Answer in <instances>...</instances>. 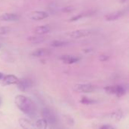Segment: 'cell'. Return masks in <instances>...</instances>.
<instances>
[{
  "mask_svg": "<svg viewBox=\"0 0 129 129\" xmlns=\"http://www.w3.org/2000/svg\"><path fill=\"white\" fill-rule=\"evenodd\" d=\"M81 102H82V104H87V105H88V104H91L94 103V101H91V100H90V99H88V98H83L81 100Z\"/></svg>",
  "mask_w": 129,
  "mask_h": 129,
  "instance_id": "ffe728a7",
  "label": "cell"
},
{
  "mask_svg": "<svg viewBox=\"0 0 129 129\" xmlns=\"http://www.w3.org/2000/svg\"><path fill=\"white\" fill-rule=\"evenodd\" d=\"M82 17V14H79V15L76 16V17H73V18L70 19V21H76V20H79V18H81Z\"/></svg>",
  "mask_w": 129,
  "mask_h": 129,
  "instance_id": "7402d4cb",
  "label": "cell"
},
{
  "mask_svg": "<svg viewBox=\"0 0 129 129\" xmlns=\"http://www.w3.org/2000/svg\"><path fill=\"white\" fill-rule=\"evenodd\" d=\"M0 104H1V100H0Z\"/></svg>",
  "mask_w": 129,
  "mask_h": 129,
  "instance_id": "484cf974",
  "label": "cell"
},
{
  "mask_svg": "<svg viewBox=\"0 0 129 129\" xmlns=\"http://www.w3.org/2000/svg\"><path fill=\"white\" fill-rule=\"evenodd\" d=\"M48 17V14L45 11H35L31 12L29 14V17L31 20H43L45 19Z\"/></svg>",
  "mask_w": 129,
  "mask_h": 129,
  "instance_id": "52a82bcc",
  "label": "cell"
},
{
  "mask_svg": "<svg viewBox=\"0 0 129 129\" xmlns=\"http://www.w3.org/2000/svg\"><path fill=\"white\" fill-rule=\"evenodd\" d=\"M50 54V51L47 48H39L35 50L31 53V55L33 57H43Z\"/></svg>",
  "mask_w": 129,
  "mask_h": 129,
  "instance_id": "4fadbf2b",
  "label": "cell"
},
{
  "mask_svg": "<svg viewBox=\"0 0 129 129\" xmlns=\"http://www.w3.org/2000/svg\"><path fill=\"white\" fill-rule=\"evenodd\" d=\"M60 60H62L64 63L67 64H73L76 63L78 61H79V58L77 57L71 56V55H63L60 57Z\"/></svg>",
  "mask_w": 129,
  "mask_h": 129,
  "instance_id": "30bf717a",
  "label": "cell"
},
{
  "mask_svg": "<svg viewBox=\"0 0 129 129\" xmlns=\"http://www.w3.org/2000/svg\"><path fill=\"white\" fill-rule=\"evenodd\" d=\"M68 44V42H63V41H59V40H55V41H53L51 43V46L52 47H63V46H65Z\"/></svg>",
  "mask_w": 129,
  "mask_h": 129,
  "instance_id": "ac0fdd59",
  "label": "cell"
},
{
  "mask_svg": "<svg viewBox=\"0 0 129 129\" xmlns=\"http://www.w3.org/2000/svg\"><path fill=\"white\" fill-rule=\"evenodd\" d=\"M126 1H127V0H119V2H120L121 3H125Z\"/></svg>",
  "mask_w": 129,
  "mask_h": 129,
  "instance_id": "d4e9b609",
  "label": "cell"
},
{
  "mask_svg": "<svg viewBox=\"0 0 129 129\" xmlns=\"http://www.w3.org/2000/svg\"><path fill=\"white\" fill-rule=\"evenodd\" d=\"M101 128H109V129H111V128H113V126H111V125H103V126H101Z\"/></svg>",
  "mask_w": 129,
  "mask_h": 129,
  "instance_id": "603a6c76",
  "label": "cell"
},
{
  "mask_svg": "<svg viewBox=\"0 0 129 129\" xmlns=\"http://www.w3.org/2000/svg\"><path fill=\"white\" fill-rule=\"evenodd\" d=\"M123 116H124V114L121 110H117L110 114V119L114 121H120L123 119Z\"/></svg>",
  "mask_w": 129,
  "mask_h": 129,
  "instance_id": "5bb4252c",
  "label": "cell"
},
{
  "mask_svg": "<svg viewBox=\"0 0 129 129\" xmlns=\"http://www.w3.org/2000/svg\"><path fill=\"white\" fill-rule=\"evenodd\" d=\"M15 104L17 108L28 116H34L36 111L35 103L31 98L23 94H18L15 97Z\"/></svg>",
  "mask_w": 129,
  "mask_h": 129,
  "instance_id": "6da1fadb",
  "label": "cell"
},
{
  "mask_svg": "<svg viewBox=\"0 0 129 129\" xmlns=\"http://www.w3.org/2000/svg\"><path fill=\"white\" fill-rule=\"evenodd\" d=\"M4 76H5V75H4L3 73H0V81H1V80H2V79H3V77H4Z\"/></svg>",
  "mask_w": 129,
  "mask_h": 129,
  "instance_id": "cb8c5ba5",
  "label": "cell"
},
{
  "mask_svg": "<svg viewBox=\"0 0 129 129\" xmlns=\"http://www.w3.org/2000/svg\"><path fill=\"white\" fill-rule=\"evenodd\" d=\"M99 60H100L101 61H106V60H109V56L104 55V54L101 55V56H99Z\"/></svg>",
  "mask_w": 129,
  "mask_h": 129,
  "instance_id": "44dd1931",
  "label": "cell"
},
{
  "mask_svg": "<svg viewBox=\"0 0 129 129\" xmlns=\"http://www.w3.org/2000/svg\"><path fill=\"white\" fill-rule=\"evenodd\" d=\"M27 40L33 43V44H39L45 41V38L41 37V36H33V37H29Z\"/></svg>",
  "mask_w": 129,
  "mask_h": 129,
  "instance_id": "e0dca14e",
  "label": "cell"
},
{
  "mask_svg": "<svg viewBox=\"0 0 129 129\" xmlns=\"http://www.w3.org/2000/svg\"><path fill=\"white\" fill-rule=\"evenodd\" d=\"M91 33V30L86 29H76V30L70 32L69 33V36L73 39H79V38L88 36Z\"/></svg>",
  "mask_w": 129,
  "mask_h": 129,
  "instance_id": "5b68a950",
  "label": "cell"
},
{
  "mask_svg": "<svg viewBox=\"0 0 129 129\" xmlns=\"http://www.w3.org/2000/svg\"><path fill=\"white\" fill-rule=\"evenodd\" d=\"M41 114H42V118L45 119L48 122V123L51 124V125H54V124L57 123V116L54 114V113L52 110H51L50 109L44 108L42 110Z\"/></svg>",
  "mask_w": 129,
  "mask_h": 129,
  "instance_id": "7a4b0ae2",
  "label": "cell"
},
{
  "mask_svg": "<svg viewBox=\"0 0 129 129\" xmlns=\"http://www.w3.org/2000/svg\"><path fill=\"white\" fill-rule=\"evenodd\" d=\"M48 122L45 119H40L39 120H37L35 123V127L38 128H42V129H45L47 128L48 127Z\"/></svg>",
  "mask_w": 129,
  "mask_h": 129,
  "instance_id": "2e32d148",
  "label": "cell"
},
{
  "mask_svg": "<svg viewBox=\"0 0 129 129\" xmlns=\"http://www.w3.org/2000/svg\"><path fill=\"white\" fill-rule=\"evenodd\" d=\"M11 31V29L7 26H1L0 27V35H5Z\"/></svg>",
  "mask_w": 129,
  "mask_h": 129,
  "instance_id": "d6986e66",
  "label": "cell"
},
{
  "mask_svg": "<svg viewBox=\"0 0 129 129\" xmlns=\"http://www.w3.org/2000/svg\"><path fill=\"white\" fill-rule=\"evenodd\" d=\"M0 47H1V45H0Z\"/></svg>",
  "mask_w": 129,
  "mask_h": 129,
  "instance_id": "4316f807",
  "label": "cell"
},
{
  "mask_svg": "<svg viewBox=\"0 0 129 129\" xmlns=\"http://www.w3.org/2000/svg\"><path fill=\"white\" fill-rule=\"evenodd\" d=\"M18 19L19 17L17 16V14L14 13H5L0 16V20L3 21H17L18 20Z\"/></svg>",
  "mask_w": 129,
  "mask_h": 129,
  "instance_id": "9c48e42d",
  "label": "cell"
},
{
  "mask_svg": "<svg viewBox=\"0 0 129 129\" xmlns=\"http://www.w3.org/2000/svg\"><path fill=\"white\" fill-rule=\"evenodd\" d=\"M74 90L79 93H90L94 91V86L91 84H79L74 86Z\"/></svg>",
  "mask_w": 129,
  "mask_h": 129,
  "instance_id": "277c9868",
  "label": "cell"
},
{
  "mask_svg": "<svg viewBox=\"0 0 129 129\" xmlns=\"http://www.w3.org/2000/svg\"><path fill=\"white\" fill-rule=\"evenodd\" d=\"M18 78L15 76L14 75H6L4 76L3 79L1 80L2 82V85H14L16 84L18 82Z\"/></svg>",
  "mask_w": 129,
  "mask_h": 129,
  "instance_id": "ba28073f",
  "label": "cell"
},
{
  "mask_svg": "<svg viewBox=\"0 0 129 129\" xmlns=\"http://www.w3.org/2000/svg\"><path fill=\"white\" fill-rule=\"evenodd\" d=\"M106 92L109 94H115L117 97H122L125 94L126 91L124 87L121 85L107 86L104 88Z\"/></svg>",
  "mask_w": 129,
  "mask_h": 129,
  "instance_id": "3957f363",
  "label": "cell"
},
{
  "mask_svg": "<svg viewBox=\"0 0 129 129\" xmlns=\"http://www.w3.org/2000/svg\"><path fill=\"white\" fill-rule=\"evenodd\" d=\"M19 125L21 128L26 129L33 128L35 127L34 124L28 119L26 118H21L19 119Z\"/></svg>",
  "mask_w": 129,
  "mask_h": 129,
  "instance_id": "8fae6325",
  "label": "cell"
},
{
  "mask_svg": "<svg viewBox=\"0 0 129 129\" xmlns=\"http://www.w3.org/2000/svg\"><path fill=\"white\" fill-rule=\"evenodd\" d=\"M16 84L17 85V88L20 91H27L29 88H31V86L33 85L31 80L29 79H19L18 82Z\"/></svg>",
  "mask_w": 129,
  "mask_h": 129,
  "instance_id": "8992f818",
  "label": "cell"
},
{
  "mask_svg": "<svg viewBox=\"0 0 129 129\" xmlns=\"http://www.w3.org/2000/svg\"><path fill=\"white\" fill-rule=\"evenodd\" d=\"M51 30L50 27L48 26H46V25H44V26H37L34 32L36 34H38V35H43V34H46L48 33L49 31Z\"/></svg>",
  "mask_w": 129,
  "mask_h": 129,
  "instance_id": "9a60e30c",
  "label": "cell"
},
{
  "mask_svg": "<svg viewBox=\"0 0 129 129\" xmlns=\"http://www.w3.org/2000/svg\"><path fill=\"white\" fill-rule=\"evenodd\" d=\"M123 14H124V11H116V12H113V13L107 14L105 18L108 21H113V20H116L120 18Z\"/></svg>",
  "mask_w": 129,
  "mask_h": 129,
  "instance_id": "7c38bea8",
  "label": "cell"
}]
</instances>
